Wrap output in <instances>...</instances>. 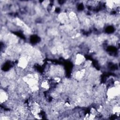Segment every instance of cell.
Listing matches in <instances>:
<instances>
[{"label": "cell", "instance_id": "obj_1", "mask_svg": "<svg viewBox=\"0 0 120 120\" xmlns=\"http://www.w3.org/2000/svg\"><path fill=\"white\" fill-rule=\"evenodd\" d=\"M29 64V61L28 59L25 57H22L18 60L17 66L22 69H24L27 68Z\"/></svg>", "mask_w": 120, "mask_h": 120}, {"label": "cell", "instance_id": "obj_2", "mask_svg": "<svg viewBox=\"0 0 120 120\" xmlns=\"http://www.w3.org/2000/svg\"><path fill=\"white\" fill-rule=\"evenodd\" d=\"M84 61L85 57L81 53H78L75 55V65L77 66H80L84 62Z\"/></svg>", "mask_w": 120, "mask_h": 120}, {"label": "cell", "instance_id": "obj_3", "mask_svg": "<svg viewBox=\"0 0 120 120\" xmlns=\"http://www.w3.org/2000/svg\"><path fill=\"white\" fill-rule=\"evenodd\" d=\"M8 99V94L4 90H1L0 95V100L1 103L6 102Z\"/></svg>", "mask_w": 120, "mask_h": 120}, {"label": "cell", "instance_id": "obj_4", "mask_svg": "<svg viewBox=\"0 0 120 120\" xmlns=\"http://www.w3.org/2000/svg\"><path fill=\"white\" fill-rule=\"evenodd\" d=\"M41 87L45 90H48L50 88V84L46 80H44L42 81L40 83Z\"/></svg>", "mask_w": 120, "mask_h": 120}]
</instances>
